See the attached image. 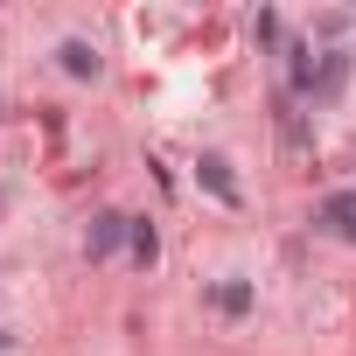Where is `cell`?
Returning a JSON list of instances; mask_svg holds the SVG:
<instances>
[{"instance_id": "6da1fadb", "label": "cell", "mask_w": 356, "mask_h": 356, "mask_svg": "<svg viewBox=\"0 0 356 356\" xmlns=\"http://www.w3.org/2000/svg\"><path fill=\"white\" fill-rule=\"evenodd\" d=\"M196 182H203L224 210H238V203H245V189H238V175H231V161H224V154H203V161H196Z\"/></svg>"}, {"instance_id": "7a4b0ae2", "label": "cell", "mask_w": 356, "mask_h": 356, "mask_svg": "<svg viewBox=\"0 0 356 356\" xmlns=\"http://www.w3.org/2000/svg\"><path fill=\"white\" fill-rule=\"evenodd\" d=\"M273 119H280V140H286V154H293V161H314V133H307L300 105H293V98H280V105H273Z\"/></svg>"}, {"instance_id": "3957f363", "label": "cell", "mask_w": 356, "mask_h": 356, "mask_svg": "<svg viewBox=\"0 0 356 356\" xmlns=\"http://www.w3.org/2000/svg\"><path fill=\"white\" fill-rule=\"evenodd\" d=\"M126 231H133V217H119V210H98V217H91V231H84V252H91V259H105V252H112Z\"/></svg>"}, {"instance_id": "277c9868", "label": "cell", "mask_w": 356, "mask_h": 356, "mask_svg": "<svg viewBox=\"0 0 356 356\" xmlns=\"http://www.w3.org/2000/svg\"><path fill=\"white\" fill-rule=\"evenodd\" d=\"M321 224H328L342 245H356V196H328V203H321Z\"/></svg>"}, {"instance_id": "5b68a950", "label": "cell", "mask_w": 356, "mask_h": 356, "mask_svg": "<svg viewBox=\"0 0 356 356\" xmlns=\"http://www.w3.org/2000/svg\"><path fill=\"white\" fill-rule=\"evenodd\" d=\"M210 307H217V314H252V286H245V280H217V286H210Z\"/></svg>"}, {"instance_id": "8992f818", "label": "cell", "mask_w": 356, "mask_h": 356, "mask_svg": "<svg viewBox=\"0 0 356 356\" xmlns=\"http://www.w3.org/2000/svg\"><path fill=\"white\" fill-rule=\"evenodd\" d=\"M56 63H63L70 77H98V49H91V42H77V35L56 49Z\"/></svg>"}, {"instance_id": "52a82bcc", "label": "cell", "mask_w": 356, "mask_h": 356, "mask_svg": "<svg viewBox=\"0 0 356 356\" xmlns=\"http://www.w3.org/2000/svg\"><path fill=\"white\" fill-rule=\"evenodd\" d=\"M126 245H133V266H140V273H147V266L161 259V238H154V224H147V217H133V231H126Z\"/></svg>"}, {"instance_id": "ba28073f", "label": "cell", "mask_w": 356, "mask_h": 356, "mask_svg": "<svg viewBox=\"0 0 356 356\" xmlns=\"http://www.w3.org/2000/svg\"><path fill=\"white\" fill-rule=\"evenodd\" d=\"M286 56H293V63H286V70H293V91H314V84H321V63H314V49H300V42H293Z\"/></svg>"}, {"instance_id": "9c48e42d", "label": "cell", "mask_w": 356, "mask_h": 356, "mask_svg": "<svg viewBox=\"0 0 356 356\" xmlns=\"http://www.w3.org/2000/svg\"><path fill=\"white\" fill-rule=\"evenodd\" d=\"M342 77H349V56H342V49H328V56H321V84H314V91L328 98V91H342Z\"/></svg>"}, {"instance_id": "30bf717a", "label": "cell", "mask_w": 356, "mask_h": 356, "mask_svg": "<svg viewBox=\"0 0 356 356\" xmlns=\"http://www.w3.org/2000/svg\"><path fill=\"white\" fill-rule=\"evenodd\" d=\"M0 349H8V335H0Z\"/></svg>"}]
</instances>
